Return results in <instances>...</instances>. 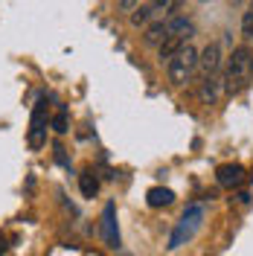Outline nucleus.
Returning a JSON list of instances; mask_svg holds the SVG:
<instances>
[{
	"instance_id": "9b49d317",
	"label": "nucleus",
	"mask_w": 253,
	"mask_h": 256,
	"mask_svg": "<svg viewBox=\"0 0 253 256\" xmlns=\"http://www.w3.org/2000/svg\"><path fill=\"white\" fill-rule=\"evenodd\" d=\"M163 38H166V20H154V24L146 30V35H142V44H148V47H160Z\"/></svg>"
},
{
	"instance_id": "39448f33",
	"label": "nucleus",
	"mask_w": 253,
	"mask_h": 256,
	"mask_svg": "<svg viewBox=\"0 0 253 256\" xmlns=\"http://www.w3.org/2000/svg\"><path fill=\"white\" fill-rule=\"evenodd\" d=\"M218 67H222V47L218 44H210L198 56V73H201V79H210V76L218 73Z\"/></svg>"
},
{
	"instance_id": "f8f14e48",
	"label": "nucleus",
	"mask_w": 253,
	"mask_h": 256,
	"mask_svg": "<svg viewBox=\"0 0 253 256\" xmlns=\"http://www.w3.org/2000/svg\"><path fill=\"white\" fill-rule=\"evenodd\" d=\"M184 44H186V41H180V38H174V35H166V38H163V44L158 47L160 58H166V62H169V58H172V56L184 47Z\"/></svg>"
},
{
	"instance_id": "0eeeda50",
	"label": "nucleus",
	"mask_w": 253,
	"mask_h": 256,
	"mask_svg": "<svg viewBox=\"0 0 253 256\" xmlns=\"http://www.w3.org/2000/svg\"><path fill=\"white\" fill-rule=\"evenodd\" d=\"M192 32H195V24H192L190 18L169 15V20H166V35H174V38L186 41V38H192Z\"/></svg>"
},
{
	"instance_id": "6ab92c4d",
	"label": "nucleus",
	"mask_w": 253,
	"mask_h": 256,
	"mask_svg": "<svg viewBox=\"0 0 253 256\" xmlns=\"http://www.w3.org/2000/svg\"><path fill=\"white\" fill-rule=\"evenodd\" d=\"M174 3H178V0H174Z\"/></svg>"
},
{
	"instance_id": "4468645a",
	"label": "nucleus",
	"mask_w": 253,
	"mask_h": 256,
	"mask_svg": "<svg viewBox=\"0 0 253 256\" xmlns=\"http://www.w3.org/2000/svg\"><path fill=\"white\" fill-rule=\"evenodd\" d=\"M242 35L253 41V12H244V18H242Z\"/></svg>"
},
{
	"instance_id": "dca6fc26",
	"label": "nucleus",
	"mask_w": 253,
	"mask_h": 256,
	"mask_svg": "<svg viewBox=\"0 0 253 256\" xmlns=\"http://www.w3.org/2000/svg\"><path fill=\"white\" fill-rule=\"evenodd\" d=\"M137 6H142V0H120V9L122 12H134Z\"/></svg>"
},
{
	"instance_id": "ddd939ff",
	"label": "nucleus",
	"mask_w": 253,
	"mask_h": 256,
	"mask_svg": "<svg viewBox=\"0 0 253 256\" xmlns=\"http://www.w3.org/2000/svg\"><path fill=\"white\" fill-rule=\"evenodd\" d=\"M79 190L84 198H94L96 192H99V180H96L90 172H84V175H79Z\"/></svg>"
},
{
	"instance_id": "9d476101",
	"label": "nucleus",
	"mask_w": 253,
	"mask_h": 256,
	"mask_svg": "<svg viewBox=\"0 0 253 256\" xmlns=\"http://www.w3.org/2000/svg\"><path fill=\"white\" fill-rule=\"evenodd\" d=\"M218 90H222V79H218V76L201 79V102H204V105H212V102L218 99Z\"/></svg>"
},
{
	"instance_id": "20e7f679",
	"label": "nucleus",
	"mask_w": 253,
	"mask_h": 256,
	"mask_svg": "<svg viewBox=\"0 0 253 256\" xmlns=\"http://www.w3.org/2000/svg\"><path fill=\"white\" fill-rule=\"evenodd\" d=\"M30 146L32 148H41V146L47 143V102L44 99H38V105H35V111H32V120H30Z\"/></svg>"
},
{
	"instance_id": "2eb2a0df",
	"label": "nucleus",
	"mask_w": 253,
	"mask_h": 256,
	"mask_svg": "<svg viewBox=\"0 0 253 256\" xmlns=\"http://www.w3.org/2000/svg\"><path fill=\"white\" fill-rule=\"evenodd\" d=\"M52 128H56V134H67V114L58 111L52 116Z\"/></svg>"
},
{
	"instance_id": "7ed1b4c3",
	"label": "nucleus",
	"mask_w": 253,
	"mask_h": 256,
	"mask_svg": "<svg viewBox=\"0 0 253 256\" xmlns=\"http://www.w3.org/2000/svg\"><path fill=\"white\" fill-rule=\"evenodd\" d=\"M195 70H198V50L192 44H184L169 58V79H172V84H186Z\"/></svg>"
},
{
	"instance_id": "f03ea898",
	"label": "nucleus",
	"mask_w": 253,
	"mask_h": 256,
	"mask_svg": "<svg viewBox=\"0 0 253 256\" xmlns=\"http://www.w3.org/2000/svg\"><path fill=\"white\" fill-rule=\"evenodd\" d=\"M201 224H204V207H198V204L186 207L184 216H180V222L174 224L172 236H169V250H178V248H184L186 242H192V236L201 230Z\"/></svg>"
},
{
	"instance_id": "6e6552de",
	"label": "nucleus",
	"mask_w": 253,
	"mask_h": 256,
	"mask_svg": "<svg viewBox=\"0 0 253 256\" xmlns=\"http://www.w3.org/2000/svg\"><path fill=\"white\" fill-rule=\"evenodd\" d=\"M218 184L222 186H238L242 180H244V169L238 166V163H227V166H218Z\"/></svg>"
},
{
	"instance_id": "f257e3e1",
	"label": "nucleus",
	"mask_w": 253,
	"mask_h": 256,
	"mask_svg": "<svg viewBox=\"0 0 253 256\" xmlns=\"http://www.w3.org/2000/svg\"><path fill=\"white\" fill-rule=\"evenodd\" d=\"M250 76H253V50L236 47L227 58V67H224V90L238 94L242 88H248Z\"/></svg>"
},
{
	"instance_id": "f3484780",
	"label": "nucleus",
	"mask_w": 253,
	"mask_h": 256,
	"mask_svg": "<svg viewBox=\"0 0 253 256\" xmlns=\"http://www.w3.org/2000/svg\"><path fill=\"white\" fill-rule=\"evenodd\" d=\"M3 250H6V239H3V236H0V254H3Z\"/></svg>"
},
{
	"instance_id": "423d86ee",
	"label": "nucleus",
	"mask_w": 253,
	"mask_h": 256,
	"mask_svg": "<svg viewBox=\"0 0 253 256\" xmlns=\"http://www.w3.org/2000/svg\"><path fill=\"white\" fill-rule=\"evenodd\" d=\"M102 239L108 248H120V230H116V207L111 201L102 210Z\"/></svg>"
},
{
	"instance_id": "1a4fd4ad",
	"label": "nucleus",
	"mask_w": 253,
	"mask_h": 256,
	"mask_svg": "<svg viewBox=\"0 0 253 256\" xmlns=\"http://www.w3.org/2000/svg\"><path fill=\"white\" fill-rule=\"evenodd\" d=\"M146 198H148V207H169L174 201V192L166 190V186H152L146 192Z\"/></svg>"
},
{
	"instance_id": "a211bd4d",
	"label": "nucleus",
	"mask_w": 253,
	"mask_h": 256,
	"mask_svg": "<svg viewBox=\"0 0 253 256\" xmlns=\"http://www.w3.org/2000/svg\"><path fill=\"white\" fill-rule=\"evenodd\" d=\"M250 12H253V3H250Z\"/></svg>"
}]
</instances>
